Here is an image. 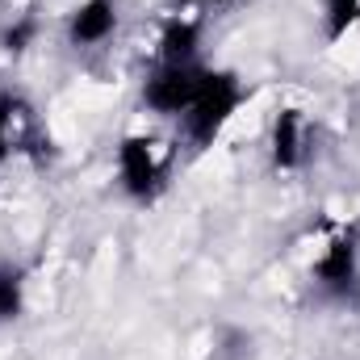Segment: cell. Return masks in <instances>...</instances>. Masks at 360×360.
<instances>
[{
  "mask_svg": "<svg viewBox=\"0 0 360 360\" xmlns=\"http://www.w3.org/2000/svg\"><path fill=\"white\" fill-rule=\"evenodd\" d=\"M25 297H30V281L25 269L8 256H0V327L17 323L25 314Z\"/></svg>",
  "mask_w": 360,
  "mask_h": 360,
  "instance_id": "obj_8",
  "label": "cell"
},
{
  "mask_svg": "<svg viewBox=\"0 0 360 360\" xmlns=\"http://www.w3.org/2000/svg\"><path fill=\"white\" fill-rule=\"evenodd\" d=\"M180 8H201V4H214V0H176Z\"/></svg>",
  "mask_w": 360,
  "mask_h": 360,
  "instance_id": "obj_13",
  "label": "cell"
},
{
  "mask_svg": "<svg viewBox=\"0 0 360 360\" xmlns=\"http://www.w3.org/2000/svg\"><path fill=\"white\" fill-rule=\"evenodd\" d=\"M168 168H172V151L155 134H147V130L122 134V143L113 151V180L126 201L155 205L168 188Z\"/></svg>",
  "mask_w": 360,
  "mask_h": 360,
  "instance_id": "obj_2",
  "label": "cell"
},
{
  "mask_svg": "<svg viewBox=\"0 0 360 360\" xmlns=\"http://www.w3.org/2000/svg\"><path fill=\"white\" fill-rule=\"evenodd\" d=\"M319 21H323V42L327 46L344 42L348 34L360 30V0H323Z\"/></svg>",
  "mask_w": 360,
  "mask_h": 360,
  "instance_id": "obj_9",
  "label": "cell"
},
{
  "mask_svg": "<svg viewBox=\"0 0 360 360\" xmlns=\"http://www.w3.org/2000/svg\"><path fill=\"white\" fill-rule=\"evenodd\" d=\"M155 63H201V21L172 13L155 38Z\"/></svg>",
  "mask_w": 360,
  "mask_h": 360,
  "instance_id": "obj_7",
  "label": "cell"
},
{
  "mask_svg": "<svg viewBox=\"0 0 360 360\" xmlns=\"http://www.w3.org/2000/svg\"><path fill=\"white\" fill-rule=\"evenodd\" d=\"M122 25V4L117 0H80L63 17V38L76 51H96L105 46Z\"/></svg>",
  "mask_w": 360,
  "mask_h": 360,
  "instance_id": "obj_6",
  "label": "cell"
},
{
  "mask_svg": "<svg viewBox=\"0 0 360 360\" xmlns=\"http://www.w3.org/2000/svg\"><path fill=\"white\" fill-rule=\"evenodd\" d=\"M17 122H21V101L0 92V176H4V168L17 151Z\"/></svg>",
  "mask_w": 360,
  "mask_h": 360,
  "instance_id": "obj_11",
  "label": "cell"
},
{
  "mask_svg": "<svg viewBox=\"0 0 360 360\" xmlns=\"http://www.w3.org/2000/svg\"><path fill=\"white\" fill-rule=\"evenodd\" d=\"M243 101H248V89H243V80L231 68H205L201 72V84H197L193 101H188V109L180 113L184 139L197 151L201 147H214L226 134V126L235 122V113L243 109Z\"/></svg>",
  "mask_w": 360,
  "mask_h": 360,
  "instance_id": "obj_1",
  "label": "cell"
},
{
  "mask_svg": "<svg viewBox=\"0 0 360 360\" xmlns=\"http://www.w3.org/2000/svg\"><path fill=\"white\" fill-rule=\"evenodd\" d=\"M210 360H252V331H243V327H218Z\"/></svg>",
  "mask_w": 360,
  "mask_h": 360,
  "instance_id": "obj_12",
  "label": "cell"
},
{
  "mask_svg": "<svg viewBox=\"0 0 360 360\" xmlns=\"http://www.w3.org/2000/svg\"><path fill=\"white\" fill-rule=\"evenodd\" d=\"M310 143H314V134H310L306 109L281 105L269 122V164H272V172H281V176L302 172L306 160H310Z\"/></svg>",
  "mask_w": 360,
  "mask_h": 360,
  "instance_id": "obj_5",
  "label": "cell"
},
{
  "mask_svg": "<svg viewBox=\"0 0 360 360\" xmlns=\"http://www.w3.org/2000/svg\"><path fill=\"white\" fill-rule=\"evenodd\" d=\"M310 285L331 306H360V239L356 231H335L310 260Z\"/></svg>",
  "mask_w": 360,
  "mask_h": 360,
  "instance_id": "obj_3",
  "label": "cell"
},
{
  "mask_svg": "<svg viewBox=\"0 0 360 360\" xmlns=\"http://www.w3.org/2000/svg\"><path fill=\"white\" fill-rule=\"evenodd\" d=\"M201 72H205V63H155L139 89L143 109L155 117H176L180 122V113L188 109L193 92L201 84Z\"/></svg>",
  "mask_w": 360,
  "mask_h": 360,
  "instance_id": "obj_4",
  "label": "cell"
},
{
  "mask_svg": "<svg viewBox=\"0 0 360 360\" xmlns=\"http://www.w3.org/2000/svg\"><path fill=\"white\" fill-rule=\"evenodd\" d=\"M38 34H42V21H38L34 13H17L13 21L0 25V51L17 59V55H25V51L38 42Z\"/></svg>",
  "mask_w": 360,
  "mask_h": 360,
  "instance_id": "obj_10",
  "label": "cell"
}]
</instances>
